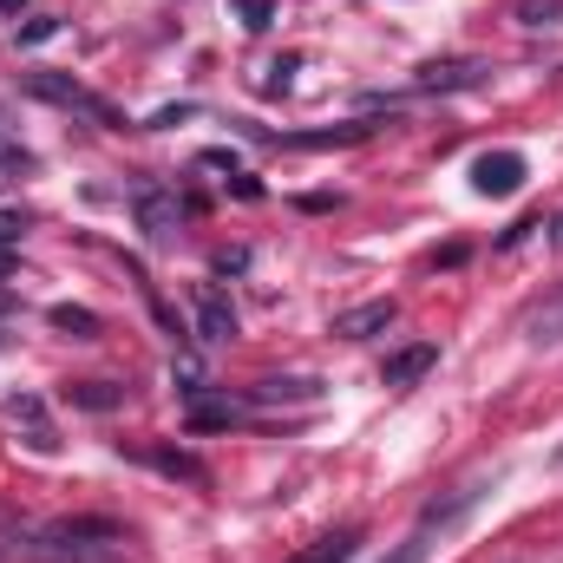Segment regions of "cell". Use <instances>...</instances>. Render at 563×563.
<instances>
[{"label":"cell","mask_w":563,"mask_h":563,"mask_svg":"<svg viewBox=\"0 0 563 563\" xmlns=\"http://www.w3.org/2000/svg\"><path fill=\"white\" fill-rule=\"evenodd\" d=\"M321 400V380H256L250 387V407H308Z\"/></svg>","instance_id":"9c48e42d"},{"label":"cell","mask_w":563,"mask_h":563,"mask_svg":"<svg viewBox=\"0 0 563 563\" xmlns=\"http://www.w3.org/2000/svg\"><path fill=\"white\" fill-rule=\"evenodd\" d=\"M46 321H53L59 334H79V341H92V334H99V314H92V308H73V301H53V308H46Z\"/></svg>","instance_id":"7c38bea8"},{"label":"cell","mask_w":563,"mask_h":563,"mask_svg":"<svg viewBox=\"0 0 563 563\" xmlns=\"http://www.w3.org/2000/svg\"><path fill=\"white\" fill-rule=\"evenodd\" d=\"M132 210H139V230L151 243H177V230H184V217H190V203H184L177 190H157V184H144Z\"/></svg>","instance_id":"7a4b0ae2"},{"label":"cell","mask_w":563,"mask_h":563,"mask_svg":"<svg viewBox=\"0 0 563 563\" xmlns=\"http://www.w3.org/2000/svg\"><path fill=\"white\" fill-rule=\"evenodd\" d=\"M354 544H361L354 531H328V538H314L301 558H288V563H347V558H354Z\"/></svg>","instance_id":"8fae6325"},{"label":"cell","mask_w":563,"mask_h":563,"mask_svg":"<svg viewBox=\"0 0 563 563\" xmlns=\"http://www.w3.org/2000/svg\"><path fill=\"white\" fill-rule=\"evenodd\" d=\"M243 407H250V400H230V394H210V387H203V394L190 400V426H197V432H210V426H236L243 420Z\"/></svg>","instance_id":"30bf717a"},{"label":"cell","mask_w":563,"mask_h":563,"mask_svg":"<svg viewBox=\"0 0 563 563\" xmlns=\"http://www.w3.org/2000/svg\"><path fill=\"white\" fill-rule=\"evenodd\" d=\"M53 33H59V20H53V13H33V20L20 26V46H40V40H53Z\"/></svg>","instance_id":"44dd1931"},{"label":"cell","mask_w":563,"mask_h":563,"mask_svg":"<svg viewBox=\"0 0 563 563\" xmlns=\"http://www.w3.org/2000/svg\"><path fill=\"white\" fill-rule=\"evenodd\" d=\"M400 321V301L387 295V301H361V308H341L334 321H328V334H341V341H367V334H387Z\"/></svg>","instance_id":"8992f818"},{"label":"cell","mask_w":563,"mask_h":563,"mask_svg":"<svg viewBox=\"0 0 563 563\" xmlns=\"http://www.w3.org/2000/svg\"><path fill=\"white\" fill-rule=\"evenodd\" d=\"M7 269H13V250H7V243H0V276H7Z\"/></svg>","instance_id":"484cf974"},{"label":"cell","mask_w":563,"mask_h":563,"mask_svg":"<svg viewBox=\"0 0 563 563\" xmlns=\"http://www.w3.org/2000/svg\"><path fill=\"white\" fill-rule=\"evenodd\" d=\"M558 243H563V217H558Z\"/></svg>","instance_id":"f1b7e54d"},{"label":"cell","mask_w":563,"mask_h":563,"mask_svg":"<svg viewBox=\"0 0 563 563\" xmlns=\"http://www.w3.org/2000/svg\"><path fill=\"white\" fill-rule=\"evenodd\" d=\"M151 465H157V472H170V478H190V485H203V465H197L190 452H151Z\"/></svg>","instance_id":"2e32d148"},{"label":"cell","mask_w":563,"mask_h":563,"mask_svg":"<svg viewBox=\"0 0 563 563\" xmlns=\"http://www.w3.org/2000/svg\"><path fill=\"white\" fill-rule=\"evenodd\" d=\"M531 341H563V295L531 314Z\"/></svg>","instance_id":"e0dca14e"},{"label":"cell","mask_w":563,"mask_h":563,"mask_svg":"<svg viewBox=\"0 0 563 563\" xmlns=\"http://www.w3.org/2000/svg\"><path fill=\"white\" fill-rule=\"evenodd\" d=\"M210 269H217V276H236V269H250V250H217Z\"/></svg>","instance_id":"603a6c76"},{"label":"cell","mask_w":563,"mask_h":563,"mask_svg":"<svg viewBox=\"0 0 563 563\" xmlns=\"http://www.w3.org/2000/svg\"><path fill=\"white\" fill-rule=\"evenodd\" d=\"M197 164H203V170H230V177H236V151H203Z\"/></svg>","instance_id":"d4e9b609"},{"label":"cell","mask_w":563,"mask_h":563,"mask_svg":"<svg viewBox=\"0 0 563 563\" xmlns=\"http://www.w3.org/2000/svg\"><path fill=\"white\" fill-rule=\"evenodd\" d=\"M485 79H492L485 59H426L420 73H413L420 92H472V86H485Z\"/></svg>","instance_id":"277c9868"},{"label":"cell","mask_w":563,"mask_h":563,"mask_svg":"<svg viewBox=\"0 0 563 563\" xmlns=\"http://www.w3.org/2000/svg\"><path fill=\"white\" fill-rule=\"evenodd\" d=\"M20 230H26V217H20V210H0V243H7V250L20 243Z\"/></svg>","instance_id":"cb8c5ba5"},{"label":"cell","mask_w":563,"mask_h":563,"mask_svg":"<svg viewBox=\"0 0 563 563\" xmlns=\"http://www.w3.org/2000/svg\"><path fill=\"white\" fill-rule=\"evenodd\" d=\"M288 79H295V59H276V66H263V92H269V99H282V92H288Z\"/></svg>","instance_id":"7402d4cb"},{"label":"cell","mask_w":563,"mask_h":563,"mask_svg":"<svg viewBox=\"0 0 563 563\" xmlns=\"http://www.w3.org/2000/svg\"><path fill=\"white\" fill-rule=\"evenodd\" d=\"M170 380H177V394H184V400H197V394L210 387V380H203V367H197V354H177V361H170Z\"/></svg>","instance_id":"5bb4252c"},{"label":"cell","mask_w":563,"mask_h":563,"mask_svg":"<svg viewBox=\"0 0 563 563\" xmlns=\"http://www.w3.org/2000/svg\"><path fill=\"white\" fill-rule=\"evenodd\" d=\"M20 7H26V0H0V13H20Z\"/></svg>","instance_id":"4316f807"},{"label":"cell","mask_w":563,"mask_h":563,"mask_svg":"<svg viewBox=\"0 0 563 563\" xmlns=\"http://www.w3.org/2000/svg\"><path fill=\"white\" fill-rule=\"evenodd\" d=\"M432 367H439V347H432V341H413V347H400V354L387 361L380 380H387V387H420Z\"/></svg>","instance_id":"ba28073f"},{"label":"cell","mask_w":563,"mask_h":563,"mask_svg":"<svg viewBox=\"0 0 563 563\" xmlns=\"http://www.w3.org/2000/svg\"><path fill=\"white\" fill-rule=\"evenodd\" d=\"M525 177H531L525 151H485V157L472 164V190H478V197H518Z\"/></svg>","instance_id":"3957f363"},{"label":"cell","mask_w":563,"mask_h":563,"mask_svg":"<svg viewBox=\"0 0 563 563\" xmlns=\"http://www.w3.org/2000/svg\"><path fill=\"white\" fill-rule=\"evenodd\" d=\"M190 308H197V334L203 341H236V308H230V295L217 288V282H197V295H190Z\"/></svg>","instance_id":"5b68a950"},{"label":"cell","mask_w":563,"mask_h":563,"mask_svg":"<svg viewBox=\"0 0 563 563\" xmlns=\"http://www.w3.org/2000/svg\"><path fill=\"white\" fill-rule=\"evenodd\" d=\"M563 13V0H511V20L518 26H551Z\"/></svg>","instance_id":"9a60e30c"},{"label":"cell","mask_w":563,"mask_h":563,"mask_svg":"<svg viewBox=\"0 0 563 563\" xmlns=\"http://www.w3.org/2000/svg\"><path fill=\"white\" fill-rule=\"evenodd\" d=\"M7 420H13V432L33 445V452H59V432H53V420H46V400H33V394H13L7 400Z\"/></svg>","instance_id":"52a82bcc"},{"label":"cell","mask_w":563,"mask_h":563,"mask_svg":"<svg viewBox=\"0 0 563 563\" xmlns=\"http://www.w3.org/2000/svg\"><path fill=\"white\" fill-rule=\"evenodd\" d=\"M236 20H243L250 33H263V26L276 20V0H236Z\"/></svg>","instance_id":"ac0fdd59"},{"label":"cell","mask_w":563,"mask_h":563,"mask_svg":"<svg viewBox=\"0 0 563 563\" xmlns=\"http://www.w3.org/2000/svg\"><path fill=\"white\" fill-rule=\"evenodd\" d=\"M26 164H33V157H26V151H20V144L7 139V132H0V184H7V177H20V170H26Z\"/></svg>","instance_id":"ffe728a7"},{"label":"cell","mask_w":563,"mask_h":563,"mask_svg":"<svg viewBox=\"0 0 563 563\" xmlns=\"http://www.w3.org/2000/svg\"><path fill=\"white\" fill-rule=\"evenodd\" d=\"M66 400H73V407H92V413H106V407H119L125 394H119V387H106V380H73V387H66Z\"/></svg>","instance_id":"4fadbf2b"},{"label":"cell","mask_w":563,"mask_h":563,"mask_svg":"<svg viewBox=\"0 0 563 563\" xmlns=\"http://www.w3.org/2000/svg\"><path fill=\"white\" fill-rule=\"evenodd\" d=\"M26 92L33 99H46V106H59V112H73V119H86V125H106V132H119L125 119H119V106H106L99 92H86L79 79H66V73H26Z\"/></svg>","instance_id":"6da1fadb"},{"label":"cell","mask_w":563,"mask_h":563,"mask_svg":"<svg viewBox=\"0 0 563 563\" xmlns=\"http://www.w3.org/2000/svg\"><path fill=\"white\" fill-rule=\"evenodd\" d=\"M426 551H432V531H413V538H407V544H394V558H380V563H426Z\"/></svg>","instance_id":"d6986e66"},{"label":"cell","mask_w":563,"mask_h":563,"mask_svg":"<svg viewBox=\"0 0 563 563\" xmlns=\"http://www.w3.org/2000/svg\"><path fill=\"white\" fill-rule=\"evenodd\" d=\"M551 465H558V472H563V445H558V459H551Z\"/></svg>","instance_id":"83f0119b"}]
</instances>
